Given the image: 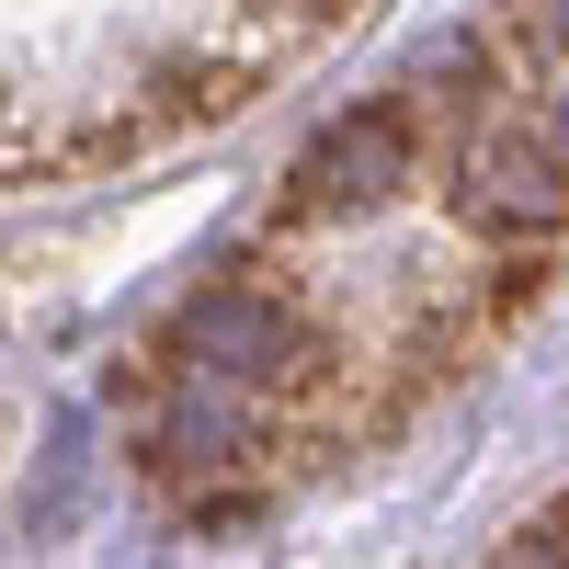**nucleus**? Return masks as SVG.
Wrapping results in <instances>:
<instances>
[{"label":"nucleus","mask_w":569,"mask_h":569,"mask_svg":"<svg viewBox=\"0 0 569 569\" xmlns=\"http://www.w3.org/2000/svg\"><path fill=\"white\" fill-rule=\"evenodd\" d=\"M558 182H569L558 137L490 126L479 149L456 160V217H467V228H490V240H525V228H547V217H558Z\"/></svg>","instance_id":"f03ea898"},{"label":"nucleus","mask_w":569,"mask_h":569,"mask_svg":"<svg viewBox=\"0 0 569 569\" xmlns=\"http://www.w3.org/2000/svg\"><path fill=\"white\" fill-rule=\"evenodd\" d=\"M547 137H558V160H569V91H558V114H547Z\"/></svg>","instance_id":"423d86ee"},{"label":"nucleus","mask_w":569,"mask_h":569,"mask_svg":"<svg viewBox=\"0 0 569 569\" xmlns=\"http://www.w3.org/2000/svg\"><path fill=\"white\" fill-rule=\"evenodd\" d=\"M525 547H536V558H569V512H547V525H536Z\"/></svg>","instance_id":"39448f33"},{"label":"nucleus","mask_w":569,"mask_h":569,"mask_svg":"<svg viewBox=\"0 0 569 569\" xmlns=\"http://www.w3.org/2000/svg\"><path fill=\"white\" fill-rule=\"evenodd\" d=\"M251 433H262V421H251V388H228V376H194V365H182V399L160 410V467H171V479H182V467H228V456H251Z\"/></svg>","instance_id":"20e7f679"},{"label":"nucleus","mask_w":569,"mask_h":569,"mask_svg":"<svg viewBox=\"0 0 569 569\" xmlns=\"http://www.w3.org/2000/svg\"><path fill=\"white\" fill-rule=\"evenodd\" d=\"M399 182H410V114L376 103V114H342V126L297 160V206H308V217H365V206H388Z\"/></svg>","instance_id":"7ed1b4c3"},{"label":"nucleus","mask_w":569,"mask_h":569,"mask_svg":"<svg viewBox=\"0 0 569 569\" xmlns=\"http://www.w3.org/2000/svg\"><path fill=\"white\" fill-rule=\"evenodd\" d=\"M171 353L194 376H228V388H273L297 365V308L273 284H206L194 308L171 319Z\"/></svg>","instance_id":"f257e3e1"},{"label":"nucleus","mask_w":569,"mask_h":569,"mask_svg":"<svg viewBox=\"0 0 569 569\" xmlns=\"http://www.w3.org/2000/svg\"><path fill=\"white\" fill-rule=\"evenodd\" d=\"M547 34H558V46H569V0H547Z\"/></svg>","instance_id":"0eeeda50"}]
</instances>
